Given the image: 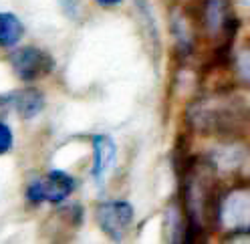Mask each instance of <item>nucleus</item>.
<instances>
[{
  "label": "nucleus",
  "mask_w": 250,
  "mask_h": 244,
  "mask_svg": "<svg viewBox=\"0 0 250 244\" xmlns=\"http://www.w3.org/2000/svg\"><path fill=\"white\" fill-rule=\"evenodd\" d=\"M77 188V182L71 174L62 170H51L42 178H35L26 186V200L30 204H62Z\"/></svg>",
  "instance_id": "nucleus-1"
},
{
  "label": "nucleus",
  "mask_w": 250,
  "mask_h": 244,
  "mask_svg": "<svg viewBox=\"0 0 250 244\" xmlns=\"http://www.w3.org/2000/svg\"><path fill=\"white\" fill-rule=\"evenodd\" d=\"M192 121L202 131H226L234 121H238L236 103L226 99H208L192 107Z\"/></svg>",
  "instance_id": "nucleus-2"
},
{
  "label": "nucleus",
  "mask_w": 250,
  "mask_h": 244,
  "mask_svg": "<svg viewBox=\"0 0 250 244\" xmlns=\"http://www.w3.org/2000/svg\"><path fill=\"white\" fill-rule=\"evenodd\" d=\"M10 67L19 79L37 81L55 69V59L39 47H21L10 55Z\"/></svg>",
  "instance_id": "nucleus-3"
},
{
  "label": "nucleus",
  "mask_w": 250,
  "mask_h": 244,
  "mask_svg": "<svg viewBox=\"0 0 250 244\" xmlns=\"http://www.w3.org/2000/svg\"><path fill=\"white\" fill-rule=\"evenodd\" d=\"M218 220L230 232H250V190H232L218 204Z\"/></svg>",
  "instance_id": "nucleus-4"
},
{
  "label": "nucleus",
  "mask_w": 250,
  "mask_h": 244,
  "mask_svg": "<svg viewBox=\"0 0 250 244\" xmlns=\"http://www.w3.org/2000/svg\"><path fill=\"white\" fill-rule=\"evenodd\" d=\"M95 220L113 242H121L133 222V206L123 200L103 202L95 210Z\"/></svg>",
  "instance_id": "nucleus-5"
},
{
  "label": "nucleus",
  "mask_w": 250,
  "mask_h": 244,
  "mask_svg": "<svg viewBox=\"0 0 250 244\" xmlns=\"http://www.w3.org/2000/svg\"><path fill=\"white\" fill-rule=\"evenodd\" d=\"M91 145H93V178L95 182H103L107 172L111 170V165L117 156V147L115 142L107 135H93L91 137Z\"/></svg>",
  "instance_id": "nucleus-6"
},
{
  "label": "nucleus",
  "mask_w": 250,
  "mask_h": 244,
  "mask_svg": "<svg viewBox=\"0 0 250 244\" xmlns=\"http://www.w3.org/2000/svg\"><path fill=\"white\" fill-rule=\"evenodd\" d=\"M8 105H12L22 119H33L44 109V97L37 89H24V91H14L4 99Z\"/></svg>",
  "instance_id": "nucleus-7"
},
{
  "label": "nucleus",
  "mask_w": 250,
  "mask_h": 244,
  "mask_svg": "<svg viewBox=\"0 0 250 244\" xmlns=\"http://www.w3.org/2000/svg\"><path fill=\"white\" fill-rule=\"evenodd\" d=\"M24 37V24L12 12H0V47L10 49Z\"/></svg>",
  "instance_id": "nucleus-8"
},
{
  "label": "nucleus",
  "mask_w": 250,
  "mask_h": 244,
  "mask_svg": "<svg viewBox=\"0 0 250 244\" xmlns=\"http://www.w3.org/2000/svg\"><path fill=\"white\" fill-rule=\"evenodd\" d=\"M204 20L206 26L210 28V33H222L224 28H228V0H206L204 6Z\"/></svg>",
  "instance_id": "nucleus-9"
},
{
  "label": "nucleus",
  "mask_w": 250,
  "mask_h": 244,
  "mask_svg": "<svg viewBox=\"0 0 250 244\" xmlns=\"http://www.w3.org/2000/svg\"><path fill=\"white\" fill-rule=\"evenodd\" d=\"M12 142H14L12 129L4 123V121H0V156L8 154V151L12 149Z\"/></svg>",
  "instance_id": "nucleus-10"
},
{
  "label": "nucleus",
  "mask_w": 250,
  "mask_h": 244,
  "mask_svg": "<svg viewBox=\"0 0 250 244\" xmlns=\"http://www.w3.org/2000/svg\"><path fill=\"white\" fill-rule=\"evenodd\" d=\"M236 67H238V75L242 77V81H246L250 85V51H244L238 55Z\"/></svg>",
  "instance_id": "nucleus-11"
},
{
  "label": "nucleus",
  "mask_w": 250,
  "mask_h": 244,
  "mask_svg": "<svg viewBox=\"0 0 250 244\" xmlns=\"http://www.w3.org/2000/svg\"><path fill=\"white\" fill-rule=\"evenodd\" d=\"M121 0H97V4H101V6H115V4H119Z\"/></svg>",
  "instance_id": "nucleus-12"
}]
</instances>
